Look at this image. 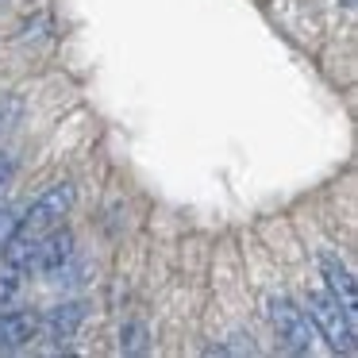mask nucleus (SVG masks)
<instances>
[{
    "instance_id": "39448f33",
    "label": "nucleus",
    "mask_w": 358,
    "mask_h": 358,
    "mask_svg": "<svg viewBox=\"0 0 358 358\" xmlns=\"http://www.w3.org/2000/svg\"><path fill=\"white\" fill-rule=\"evenodd\" d=\"M43 331V316L31 308H8L0 312V350L4 355H16V350L31 347Z\"/></svg>"
},
{
    "instance_id": "1a4fd4ad",
    "label": "nucleus",
    "mask_w": 358,
    "mask_h": 358,
    "mask_svg": "<svg viewBox=\"0 0 358 358\" xmlns=\"http://www.w3.org/2000/svg\"><path fill=\"white\" fill-rule=\"evenodd\" d=\"M120 347L127 350V355H139V350H147V324H124V331H120Z\"/></svg>"
},
{
    "instance_id": "0eeeda50",
    "label": "nucleus",
    "mask_w": 358,
    "mask_h": 358,
    "mask_svg": "<svg viewBox=\"0 0 358 358\" xmlns=\"http://www.w3.org/2000/svg\"><path fill=\"white\" fill-rule=\"evenodd\" d=\"M85 324V304L81 301H66V304H55V308L43 316V331H47V339L55 343V347H62V343H70L73 335H78V327Z\"/></svg>"
},
{
    "instance_id": "f03ea898",
    "label": "nucleus",
    "mask_w": 358,
    "mask_h": 358,
    "mask_svg": "<svg viewBox=\"0 0 358 358\" xmlns=\"http://www.w3.org/2000/svg\"><path fill=\"white\" fill-rule=\"evenodd\" d=\"M73 201H78V189H73L70 181H58V185H50V189H47V193L35 196L31 208H27L24 216L16 220V231L35 235V239H39L43 231H50V227L62 224V216H70Z\"/></svg>"
},
{
    "instance_id": "7ed1b4c3",
    "label": "nucleus",
    "mask_w": 358,
    "mask_h": 358,
    "mask_svg": "<svg viewBox=\"0 0 358 358\" xmlns=\"http://www.w3.org/2000/svg\"><path fill=\"white\" fill-rule=\"evenodd\" d=\"M270 324L278 343L289 350V355H308L312 347V324L304 316L301 304H293L289 296H270Z\"/></svg>"
},
{
    "instance_id": "9b49d317",
    "label": "nucleus",
    "mask_w": 358,
    "mask_h": 358,
    "mask_svg": "<svg viewBox=\"0 0 358 358\" xmlns=\"http://www.w3.org/2000/svg\"><path fill=\"white\" fill-rule=\"evenodd\" d=\"M343 8H355V0H343Z\"/></svg>"
},
{
    "instance_id": "f257e3e1",
    "label": "nucleus",
    "mask_w": 358,
    "mask_h": 358,
    "mask_svg": "<svg viewBox=\"0 0 358 358\" xmlns=\"http://www.w3.org/2000/svg\"><path fill=\"white\" fill-rule=\"evenodd\" d=\"M304 316H308V324L316 327L320 335L327 339V347L331 350H343V355H355L358 347V331H355V312H347L339 301H335L331 293H320V289H308V296H304Z\"/></svg>"
},
{
    "instance_id": "9d476101",
    "label": "nucleus",
    "mask_w": 358,
    "mask_h": 358,
    "mask_svg": "<svg viewBox=\"0 0 358 358\" xmlns=\"http://www.w3.org/2000/svg\"><path fill=\"white\" fill-rule=\"evenodd\" d=\"M12 178H16V158H12L8 150H0V196L12 185Z\"/></svg>"
},
{
    "instance_id": "6e6552de",
    "label": "nucleus",
    "mask_w": 358,
    "mask_h": 358,
    "mask_svg": "<svg viewBox=\"0 0 358 358\" xmlns=\"http://www.w3.org/2000/svg\"><path fill=\"white\" fill-rule=\"evenodd\" d=\"M20 285H24V270H12V266L0 262V308H8L20 296Z\"/></svg>"
},
{
    "instance_id": "423d86ee",
    "label": "nucleus",
    "mask_w": 358,
    "mask_h": 358,
    "mask_svg": "<svg viewBox=\"0 0 358 358\" xmlns=\"http://www.w3.org/2000/svg\"><path fill=\"white\" fill-rule=\"evenodd\" d=\"M320 273L327 278V289H331V296L343 304L347 312L358 308V285H355V273L347 270V262H343L335 250H320Z\"/></svg>"
},
{
    "instance_id": "20e7f679",
    "label": "nucleus",
    "mask_w": 358,
    "mask_h": 358,
    "mask_svg": "<svg viewBox=\"0 0 358 358\" xmlns=\"http://www.w3.org/2000/svg\"><path fill=\"white\" fill-rule=\"evenodd\" d=\"M70 258H73V231H66V227L58 224V227H50V231L39 235V243H35V258H31V270L55 278V273H62L66 266H70Z\"/></svg>"
}]
</instances>
